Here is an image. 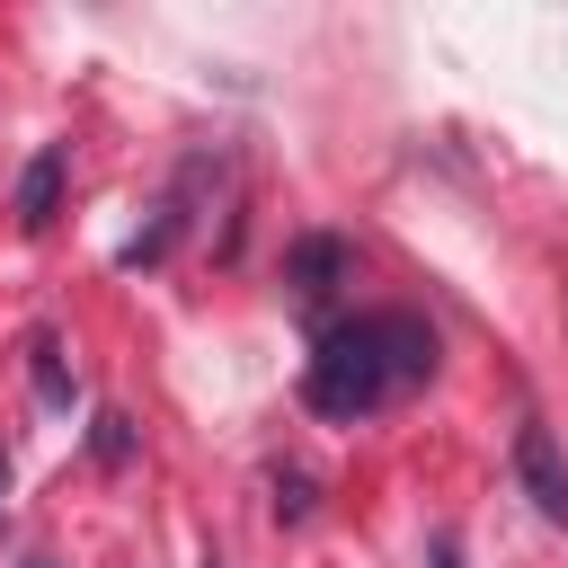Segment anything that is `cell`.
<instances>
[{"label": "cell", "instance_id": "obj_10", "mask_svg": "<svg viewBox=\"0 0 568 568\" xmlns=\"http://www.w3.org/2000/svg\"><path fill=\"white\" fill-rule=\"evenodd\" d=\"M0 524H9V462H0Z\"/></svg>", "mask_w": 568, "mask_h": 568}, {"label": "cell", "instance_id": "obj_2", "mask_svg": "<svg viewBox=\"0 0 568 568\" xmlns=\"http://www.w3.org/2000/svg\"><path fill=\"white\" fill-rule=\"evenodd\" d=\"M222 169H231V151H195V160H186V169L169 178L160 213H151V222H142V231H133V240L115 248V266H160V257H169V248H178V240H186V231L204 222V186H213Z\"/></svg>", "mask_w": 568, "mask_h": 568}, {"label": "cell", "instance_id": "obj_6", "mask_svg": "<svg viewBox=\"0 0 568 568\" xmlns=\"http://www.w3.org/2000/svg\"><path fill=\"white\" fill-rule=\"evenodd\" d=\"M27 382H36V399H44V408H71V399H80V382H71V364H62V337H53V328H36V337H27Z\"/></svg>", "mask_w": 568, "mask_h": 568}, {"label": "cell", "instance_id": "obj_11", "mask_svg": "<svg viewBox=\"0 0 568 568\" xmlns=\"http://www.w3.org/2000/svg\"><path fill=\"white\" fill-rule=\"evenodd\" d=\"M27 568H53V559H27Z\"/></svg>", "mask_w": 568, "mask_h": 568}, {"label": "cell", "instance_id": "obj_7", "mask_svg": "<svg viewBox=\"0 0 568 568\" xmlns=\"http://www.w3.org/2000/svg\"><path fill=\"white\" fill-rule=\"evenodd\" d=\"M133 444H142V435H133V417H124V408H98V417H89V462H98V470H124V462H133Z\"/></svg>", "mask_w": 568, "mask_h": 568}, {"label": "cell", "instance_id": "obj_1", "mask_svg": "<svg viewBox=\"0 0 568 568\" xmlns=\"http://www.w3.org/2000/svg\"><path fill=\"white\" fill-rule=\"evenodd\" d=\"M444 364V337L426 311H355L328 320L311 364H302V408L328 426H364L382 408H399L408 390H426Z\"/></svg>", "mask_w": 568, "mask_h": 568}, {"label": "cell", "instance_id": "obj_4", "mask_svg": "<svg viewBox=\"0 0 568 568\" xmlns=\"http://www.w3.org/2000/svg\"><path fill=\"white\" fill-rule=\"evenodd\" d=\"M346 275H355V240H337V231H302V240L284 248V293H293L302 311H320Z\"/></svg>", "mask_w": 568, "mask_h": 568}, {"label": "cell", "instance_id": "obj_3", "mask_svg": "<svg viewBox=\"0 0 568 568\" xmlns=\"http://www.w3.org/2000/svg\"><path fill=\"white\" fill-rule=\"evenodd\" d=\"M515 488L532 497V515H541V524H559V532H568V453H559V435H550L541 417H524V426H515Z\"/></svg>", "mask_w": 568, "mask_h": 568}, {"label": "cell", "instance_id": "obj_5", "mask_svg": "<svg viewBox=\"0 0 568 568\" xmlns=\"http://www.w3.org/2000/svg\"><path fill=\"white\" fill-rule=\"evenodd\" d=\"M62 178H71V142H44V151L18 169V231H53V213H62Z\"/></svg>", "mask_w": 568, "mask_h": 568}, {"label": "cell", "instance_id": "obj_12", "mask_svg": "<svg viewBox=\"0 0 568 568\" xmlns=\"http://www.w3.org/2000/svg\"><path fill=\"white\" fill-rule=\"evenodd\" d=\"M204 568H222V559H204Z\"/></svg>", "mask_w": 568, "mask_h": 568}, {"label": "cell", "instance_id": "obj_8", "mask_svg": "<svg viewBox=\"0 0 568 568\" xmlns=\"http://www.w3.org/2000/svg\"><path fill=\"white\" fill-rule=\"evenodd\" d=\"M266 488H275V524H302V515L320 506V497H311V470H275Z\"/></svg>", "mask_w": 568, "mask_h": 568}, {"label": "cell", "instance_id": "obj_9", "mask_svg": "<svg viewBox=\"0 0 568 568\" xmlns=\"http://www.w3.org/2000/svg\"><path fill=\"white\" fill-rule=\"evenodd\" d=\"M435 568H462V532H435Z\"/></svg>", "mask_w": 568, "mask_h": 568}]
</instances>
